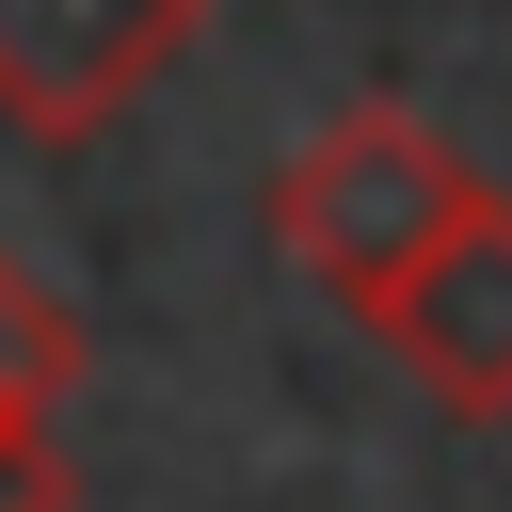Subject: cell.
Wrapping results in <instances>:
<instances>
[{
  "mask_svg": "<svg viewBox=\"0 0 512 512\" xmlns=\"http://www.w3.org/2000/svg\"><path fill=\"white\" fill-rule=\"evenodd\" d=\"M192 32H208V0H0V128L96 144Z\"/></svg>",
  "mask_w": 512,
  "mask_h": 512,
  "instance_id": "cell-2",
  "label": "cell"
},
{
  "mask_svg": "<svg viewBox=\"0 0 512 512\" xmlns=\"http://www.w3.org/2000/svg\"><path fill=\"white\" fill-rule=\"evenodd\" d=\"M480 192H496V176H480L416 96H352V112H320V128L272 160V256H288L336 320H368Z\"/></svg>",
  "mask_w": 512,
  "mask_h": 512,
  "instance_id": "cell-1",
  "label": "cell"
},
{
  "mask_svg": "<svg viewBox=\"0 0 512 512\" xmlns=\"http://www.w3.org/2000/svg\"><path fill=\"white\" fill-rule=\"evenodd\" d=\"M0 400H80V320L0 256Z\"/></svg>",
  "mask_w": 512,
  "mask_h": 512,
  "instance_id": "cell-4",
  "label": "cell"
},
{
  "mask_svg": "<svg viewBox=\"0 0 512 512\" xmlns=\"http://www.w3.org/2000/svg\"><path fill=\"white\" fill-rule=\"evenodd\" d=\"M0 512H80V464H64L48 400H0Z\"/></svg>",
  "mask_w": 512,
  "mask_h": 512,
  "instance_id": "cell-5",
  "label": "cell"
},
{
  "mask_svg": "<svg viewBox=\"0 0 512 512\" xmlns=\"http://www.w3.org/2000/svg\"><path fill=\"white\" fill-rule=\"evenodd\" d=\"M48 416H64V400H48Z\"/></svg>",
  "mask_w": 512,
  "mask_h": 512,
  "instance_id": "cell-6",
  "label": "cell"
},
{
  "mask_svg": "<svg viewBox=\"0 0 512 512\" xmlns=\"http://www.w3.org/2000/svg\"><path fill=\"white\" fill-rule=\"evenodd\" d=\"M368 336H384V368H400L416 400L512 416V192H480V208L368 304Z\"/></svg>",
  "mask_w": 512,
  "mask_h": 512,
  "instance_id": "cell-3",
  "label": "cell"
}]
</instances>
